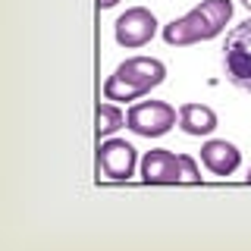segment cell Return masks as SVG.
Masks as SVG:
<instances>
[{
	"label": "cell",
	"instance_id": "obj_1",
	"mask_svg": "<svg viewBox=\"0 0 251 251\" xmlns=\"http://www.w3.org/2000/svg\"><path fill=\"white\" fill-rule=\"evenodd\" d=\"M229 19H232V0H201L195 10L167 22L160 28V35L170 47H188L217 38Z\"/></svg>",
	"mask_w": 251,
	"mask_h": 251
},
{
	"label": "cell",
	"instance_id": "obj_2",
	"mask_svg": "<svg viewBox=\"0 0 251 251\" xmlns=\"http://www.w3.org/2000/svg\"><path fill=\"white\" fill-rule=\"evenodd\" d=\"M167 78V66H163L157 57H129L123 60L113 73L107 75L104 82V100H138L145 94H151V88Z\"/></svg>",
	"mask_w": 251,
	"mask_h": 251
},
{
	"label": "cell",
	"instance_id": "obj_3",
	"mask_svg": "<svg viewBox=\"0 0 251 251\" xmlns=\"http://www.w3.org/2000/svg\"><path fill=\"white\" fill-rule=\"evenodd\" d=\"M223 69L232 85L251 94V16L239 22L223 44Z\"/></svg>",
	"mask_w": 251,
	"mask_h": 251
},
{
	"label": "cell",
	"instance_id": "obj_4",
	"mask_svg": "<svg viewBox=\"0 0 251 251\" xmlns=\"http://www.w3.org/2000/svg\"><path fill=\"white\" fill-rule=\"evenodd\" d=\"M179 123V110L167 100H138L126 110V129H132L141 138H160Z\"/></svg>",
	"mask_w": 251,
	"mask_h": 251
},
{
	"label": "cell",
	"instance_id": "obj_5",
	"mask_svg": "<svg viewBox=\"0 0 251 251\" xmlns=\"http://www.w3.org/2000/svg\"><path fill=\"white\" fill-rule=\"evenodd\" d=\"M135 167H138V154L126 138L110 135L107 141H100V148H98V176L123 182V179L135 176Z\"/></svg>",
	"mask_w": 251,
	"mask_h": 251
},
{
	"label": "cell",
	"instance_id": "obj_6",
	"mask_svg": "<svg viewBox=\"0 0 251 251\" xmlns=\"http://www.w3.org/2000/svg\"><path fill=\"white\" fill-rule=\"evenodd\" d=\"M113 35H116V44L120 47H145L151 38L157 35V16L148 10V6H129L113 25Z\"/></svg>",
	"mask_w": 251,
	"mask_h": 251
},
{
	"label": "cell",
	"instance_id": "obj_7",
	"mask_svg": "<svg viewBox=\"0 0 251 251\" xmlns=\"http://www.w3.org/2000/svg\"><path fill=\"white\" fill-rule=\"evenodd\" d=\"M141 179L148 185H173L182 179V167H179V154L163 151V148H154L141 157Z\"/></svg>",
	"mask_w": 251,
	"mask_h": 251
},
{
	"label": "cell",
	"instance_id": "obj_8",
	"mask_svg": "<svg viewBox=\"0 0 251 251\" xmlns=\"http://www.w3.org/2000/svg\"><path fill=\"white\" fill-rule=\"evenodd\" d=\"M201 163L214 176H232L242 167V151L226 138H210L201 145Z\"/></svg>",
	"mask_w": 251,
	"mask_h": 251
},
{
	"label": "cell",
	"instance_id": "obj_9",
	"mask_svg": "<svg viewBox=\"0 0 251 251\" xmlns=\"http://www.w3.org/2000/svg\"><path fill=\"white\" fill-rule=\"evenodd\" d=\"M179 129L195 138L210 135L217 129V113L207 104H182L179 107Z\"/></svg>",
	"mask_w": 251,
	"mask_h": 251
},
{
	"label": "cell",
	"instance_id": "obj_10",
	"mask_svg": "<svg viewBox=\"0 0 251 251\" xmlns=\"http://www.w3.org/2000/svg\"><path fill=\"white\" fill-rule=\"evenodd\" d=\"M126 126V113L120 107L113 104V100H104V104H98V138H110V135H116Z\"/></svg>",
	"mask_w": 251,
	"mask_h": 251
},
{
	"label": "cell",
	"instance_id": "obj_11",
	"mask_svg": "<svg viewBox=\"0 0 251 251\" xmlns=\"http://www.w3.org/2000/svg\"><path fill=\"white\" fill-rule=\"evenodd\" d=\"M179 167H182V179H185V182H201V170H198V163H195V157L179 154Z\"/></svg>",
	"mask_w": 251,
	"mask_h": 251
},
{
	"label": "cell",
	"instance_id": "obj_12",
	"mask_svg": "<svg viewBox=\"0 0 251 251\" xmlns=\"http://www.w3.org/2000/svg\"><path fill=\"white\" fill-rule=\"evenodd\" d=\"M116 3H120V0H98L100 10H110V6H116Z\"/></svg>",
	"mask_w": 251,
	"mask_h": 251
},
{
	"label": "cell",
	"instance_id": "obj_13",
	"mask_svg": "<svg viewBox=\"0 0 251 251\" xmlns=\"http://www.w3.org/2000/svg\"><path fill=\"white\" fill-rule=\"evenodd\" d=\"M242 6H245V10L251 13V0H242Z\"/></svg>",
	"mask_w": 251,
	"mask_h": 251
},
{
	"label": "cell",
	"instance_id": "obj_14",
	"mask_svg": "<svg viewBox=\"0 0 251 251\" xmlns=\"http://www.w3.org/2000/svg\"><path fill=\"white\" fill-rule=\"evenodd\" d=\"M248 182H251V170H248Z\"/></svg>",
	"mask_w": 251,
	"mask_h": 251
}]
</instances>
